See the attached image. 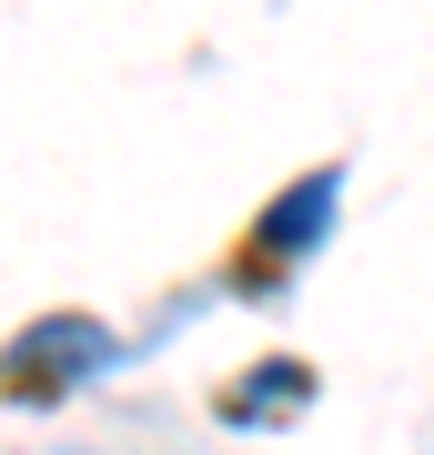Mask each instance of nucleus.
<instances>
[{
    "label": "nucleus",
    "mask_w": 434,
    "mask_h": 455,
    "mask_svg": "<svg viewBox=\"0 0 434 455\" xmlns=\"http://www.w3.org/2000/svg\"><path fill=\"white\" fill-rule=\"evenodd\" d=\"M334 193H343V172L323 163V172H304L293 193L263 212V233H253V253H273V263H293V253H313L323 233H334Z\"/></svg>",
    "instance_id": "obj_1"
},
{
    "label": "nucleus",
    "mask_w": 434,
    "mask_h": 455,
    "mask_svg": "<svg viewBox=\"0 0 434 455\" xmlns=\"http://www.w3.org/2000/svg\"><path fill=\"white\" fill-rule=\"evenodd\" d=\"M304 405H313V364H293V355H263V364L223 395V415H233V425H293Z\"/></svg>",
    "instance_id": "obj_2"
},
{
    "label": "nucleus",
    "mask_w": 434,
    "mask_h": 455,
    "mask_svg": "<svg viewBox=\"0 0 434 455\" xmlns=\"http://www.w3.org/2000/svg\"><path fill=\"white\" fill-rule=\"evenodd\" d=\"M20 364H51V374H101L112 364V334L91 324V314H51V324L20 334Z\"/></svg>",
    "instance_id": "obj_3"
}]
</instances>
